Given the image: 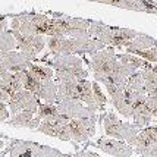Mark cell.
<instances>
[{
  "label": "cell",
  "instance_id": "cell-16",
  "mask_svg": "<svg viewBox=\"0 0 157 157\" xmlns=\"http://www.w3.org/2000/svg\"><path fill=\"white\" fill-rule=\"evenodd\" d=\"M55 104L57 106L59 113L68 116L69 119H72V117L97 116L96 110H93L87 104H84L81 100H76V98H65V100H60V101H56Z\"/></svg>",
  "mask_w": 157,
  "mask_h": 157
},
{
  "label": "cell",
  "instance_id": "cell-29",
  "mask_svg": "<svg viewBox=\"0 0 157 157\" xmlns=\"http://www.w3.org/2000/svg\"><path fill=\"white\" fill-rule=\"evenodd\" d=\"M66 157H101L97 153H91V151L82 150L81 153H75V154H66Z\"/></svg>",
  "mask_w": 157,
  "mask_h": 157
},
{
  "label": "cell",
  "instance_id": "cell-34",
  "mask_svg": "<svg viewBox=\"0 0 157 157\" xmlns=\"http://www.w3.org/2000/svg\"><path fill=\"white\" fill-rule=\"evenodd\" d=\"M153 2H157V0H153Z\"/></svg>",
  "mask_w": 157,
  "mask_h": 157
},
{
  "label": "cell",
  "instance_id": "cell-6",
  "mask_svg": "<svg viewBox=\"0 0 157 157\" xmlns=\"http://www.w3.org/2000/svg\"><path fill=\"white\" fill-rule=\"evenodd\" d=\"M55 18L50 22L47 37L52 35H63V37H75V38H87L90 37L88 27L90 19L81 18H69L60 13H52Z\"/></svg>",
  "mask_w": 157,
  "mask_h": 157
},
{
  "label": "cell",
  "instance_id": "cell-21",
  "mask_svg": "<svg viewBox=\"0 0 157 157\" xmlns=\"http://www.w3.org/2000/svg\"><path fill=\"white\" fill-rule=\"evenodd\" d=\"M141 75L144 78V85H145L147 96L154 97L157 100V74L151 68H145L141 71Z\"/></svg>",
  "mask_w": 157,
  "mask_h": 157
},
{
  "label": "cell",
  "instance_id": "cell-30",
  "mask_svg": "<svg viewBox=\"0 0 157 157\" xmlns=\"http://www.w3.org/2000/svg\"><path fill=\"white\" fill-rule=\"evenodd\" d=\"M6 27H7V21L6 18H3V16H0V37H2V34L6 31Z\"/></svg>",
  "mask_w": 157,
  "mask_h": 157
},
{
  "label": "cell",
  "instance_id": "cell-20",
  "mask_svg": "<svg viewBox=\"0 0 157 157\" xmlns=\"http://www.w3.org/2000/svg\"><path fill=\"white\" fill-rule=\"evenodd\" d=\"M27 71L31 74V75L40 79V81H48V79H55V71L47 66V65H37L34 62H29Z\"/></svg>",
  "mask_w": 157,
  "mask_h": 157
},
{
  "label": "cell",
  "instance_id": "cell-14",
  "mask_svg": "<svg viewBox=\"0 0 157 157\" xmlns=\"http://www.w3.org/2000/svg\"><path fill=\"white\" fill-rule=\"evenodd\" d=\"M87 147H96L98 150L104 151L106 154L113 157H131L134 154V147L125 143L122 140H116L112 137H101L96 143H87Z\"/></svg>",
  "mask_w": 157,
  "mask_h": 157
},
{
  "label": "cell",
  "instance_id": "cell-33",
  "mask_svg": "<svg viewBox=\"0 0 157 157\" xmlns=\"http://www.w3.org/2000/svg\"><path fill=\"white\" fill-rule=\"evenodd\" d=\"M151 69H153V71H154V72L157 74V65H154V66H151Z\"/></svg>",
  "mask_w": 157,
  "mask_h": 157
},
{
  "label": "cell",
  "instance_id": "cell-7",
  "mask_svg": "<svg viewBox=\"0 0 157 157\" xmlns=\"http://www.w3.org/2000/svg\"><path fill=\"white\" fill-rule=\"evenodd\" d=\"M98 121L101 123L106 137L122 140V141H125V143H128L129 145L134 147L137 135H138V132H140V129L134 123L122 122L113 112H106V110H104L103 115L98 116Z\"/></svg>",
  "mask_w": 157,
  "mask_h": 157
},
{
  "label": "cell",
  "instance_id": "cell-8",
  "mask_svg": "<svg viewBox=\"0 0 157 157\" xmlns=\"http://www.w3.org/2000/svg\"><path fill=\"white\" fill-rule=\"evenodd\" d=\"M6 151L9 157H66L59 148L16 138L9 140Z\"/></svg>",
  "mask_w": 157,
  "mask_h": 157
},
{
  "label": "cell",
  "instance_id": "cell-27",
  "mask_svg": "<svg viewBox=\"0 0 157 157\" xmlns=\"http://www.w3.org/2000/svg\"><path fill=\"white\" fill-rule=\"evenodd\" d=\"M145 106H147V109L150 110L151 116L157 119V100L156 98H154V97L147 96L145 97Z\"/></svg>",
  "mask_w": 157,
  "mask_h": 157
},
{
  "label": "cell",
  "instance_id": "cell-11",
  "mask_svg": "<svg viewBox=\"0 0 157 157\" xmlns=\"http://www.w3.org/2000/svg\"><path fill=\"white\" fill-rule=\"evenodd\" d=\"M69 117L65 115H56V116L47 117V119H43L40 122V125L37 126V132H41L44 135L48 137L57 138L60 141H69V143H74L72 137H71V132H69Z\"/></svg>",
  "mask_w": 157,
  "mask_h": 157
},
{
  "label": "cell",
  "instance_id": "cell-3",
  "mask_svg": "<svg viewBox=\"0 0 157 157\" xmlns=\"http://www.w3.org/2000/svg\"><path fill=\"white\" fill-rule=\"evenodd\" d=\"M40 62L55 71L57 81H72L88 76V71L84 68V60L75 55H53V57H41Z\"/></svg>",
  "mask_w": 157,
  "mask_h": 157
},
{
  "label": "cell",
  "instance_id": "cell-12",
  "mask_svg": "<svg viewBox=\"0 0 157 157\" xmlns=\"http://www.w3.org/2000/svg\"><path fill=\"white\" fill-rule=\"evenodd\" d=\"M10 33L13 34L16 40V46L24 55L27 56L29 60L34 62L37 59L38 53L43 52V48L46 47V38L44 35H29L22 34L16 29H10Z\"/></svg>",
  "mask_w": 157,
  "mask_h": 157
},
{
  "label": "cell",
  "instance_id": "cell-10",
  "mask_svg": "<svg viewBox=\"0 0 157 157\" xmlns=\"http://www.w3.org/2000/svg\"><path fill=\"white\" fill-rule=\"evenodd\" d=\"M22 84H24V88L34 93L40 100H44L46 103H56L57 84L53 79L40 81L25 69V71H22Z\"/></svg>",
  "mask_w": 157,
  "mask_h": 157
},
{
  "label": "cell",
  "instance_id": "cell-32",
  "mask_svg": "<svg viewBox=\"0 0 157 157\" xmlns=\"http://www.w3.org/2000/svg\"><path fill=\"white\" fill-rule=\"evenodd\" d=\"M3 147H5V143H3V141H2V140H0V150H2V148H3Z\"/></svg>",
  "mask_w": 157,
  "mask_h": 157
},
{
  "label": "cell",
  "instance_id": "cell-4",
  "mask_svg": "<svg viewBox=\"0 0 157 157\" xmlns=\"http://www.w3.org/2000/svg\"><path fill=\"white\" fill-rule=\"evenodd\" d=\"M88 33L90 37H94L97 40L103 41L106 46H112V47L116 48L126 47V44L140 34L135 29L109 27L103 22H98V21H90Z\"/></svg>",
  "mask_w": 157,
  "mask_h": 157
},
{
  "label": "cell",
  "instance_id": "cell-5",
  "mask_svg": "<svg viewBox=\"0 0 157 157\" xmlns=\"http://www.w3.org/2000/svg\"><path fill=\"white\" fill-rule=\"evenodd\" d=\"M65 98H76L81 100L84 104H87L93 110H98L94 94H93V87L91 81H87V78L82 79H72V81H59L57 82V94H56V101H60Z\"/></svg>",
  "mask_w": 157,
  "mask_h": 157
},
{
  "label": "cell",
  "instance_id": "cell-18",
  "mask_svg": "<svg viewBox=\"0 0 157 157\" xmlns=\"http://www.w3.org/2000/svg\"><path fill=\"white\" fill-rule=\"evenodd\" d=\"M34 115H35L34 112L21 110L12 117L6 119V123L10 125V126H16V128H28V129L35 131L41 121L38 119V116H34Z\"/></svg>",
  "mask_w": 157,
  "mask_h": 157
},
{
  "label": "cell",
  "instance_id": "cell-31",
  "mask_svg": "<svg viewBox=\"0 0 157 157\" xmlns=\"http://www.w3.org/2000/svg\"><path fill=\"white\" fill-rule=\"evenodd\" d=\"M6 154H7V151H6V150H5V151L0 150V157H6Z\"/></svg>",
  "mask_w": 157,
  "mask_h": 157
},
{
  "label": "cell",
  "instance_id": "cell-2",
  "mask_svg": "<svg viewBox=\"0 0 157 157\" xmlns=\"http://www.w3.org/2000/svg\"><path fill=\"white\" fill-rule=\"evenodd\" d=\"M48 50L52 55H93L104 48V43L94 37L75 38V37H63L52 35L46 40Z\"/></svg>",
  "mask_w": 157,
  "mask_h": 157
},
{
  "label": "cell",
  "instance_id": "cell-26",
  "mask_svg": "<svg viewBox=\"0 0 157 157\" xmlns=\"http://www.w3.org/2000/svg\"><path fill=\"white\" fill-rule=\"evenodd\" d=\"M135 55L143 57L144 60L150 62V63H157V46H153V47L145 48V50H140Z\"/></svg>",
  "mask_w": 157,
  "mask_h": 157
},
{
  "label": "cell",
  "instance_id": "cell-19",
  "mask_svg": "<svg viewBox=\"0 0 157 157\" xmlns=\"http://www.w3.org/2000/svg\"><path fill=\"white\" fill-rule=\"evenodd\" d=\"M153 46H157V40L156 38H153L150 35H145V34H140L134 38V40H131L128 44H126V53H132V55H135L137 52L140 50H145V48H150Z\"/></svg>",
  "mask_w": 157,
  "mask_h": 157
},
{
  "label": "cell",
  "instance_id": "cell-25",
  "mask_svg": "<svg viewBox=\"0 0 157 157\" xmlns=\"http://www.w3.org/2000/svg\"><path fill=\"white\" fill-rule=\"evenodd\" d=\"M91 87H93V94H94V100H96L97 106H98V110L104 112L106 110V104H107V97L104 96L101 87L98 85V82L96 79L91 82Z\"/></svg>",
  "mask_w": 157,
  "mask_h": 157
},
{
  "label": "cell",
  "instance_id": "cell-22",
  "mask_svg": "<svg viewBox=\"0 0 157 157\" xmlns=\"http://www.w3.org/2000/svg\"><path fill=\"white\" fill-rule=\"evenodd\" d=\"M117 59L122 62V63H125V65H128L129 68L135 69V71H138L140 68H151V63L147 60H144L143 57H140V56H135L132 55V53H125V55H117Z\"/></svg>",
  "mask_w": 157,
  "mask_h": 157
},
{
  "label": "cell",
  "instance_id": "cell-28",
  "mask_svg": "<svg viewBox=\"0 0 157 157\" xmlns=\"http://www.w3.org/2000/svg\"><path fill=\"white\" fill-rule=\"evenodd\" d=\"M140 157H157V144L154 145H151L148 148H145L143 153H140L138 154Z\"/></svg>",
  "mask_w": 157,
  "mask_h": 157
},
{
  "label": "cell",
  "instance_id": "cell-1",
  "mask_svg": "<svg viewBox=\"0 0 157 157\" xmlns=\"http://www.w3.org/2000/svg\"><path fill=\"white\" fill-rule=\"evenodd\" d=\"M88 65V68L93 72V76L97 82H101L103 85H116V84H125L135 69L129 68L117 59L115 53V47L101 48L91 55V59H82Z\"/></svg>",
  "mask_w": 157,
  "mask_h": 157
},
{
  "label": "cell",
  "instance_id": "cell-13",
  "mask_svg": "<svg viewBox=\"0 0 157 157\" xmlns=\"http://www.w3.org/2000/svg\"><path fill=\"white\" fill-rule=\"evenodd\" d=\"M98 116L93 117H72L69 119V132L72 141L76 143H87L90 138L96 135V125Z\"/></svg>",
  "mask_w": 157,
  "mask_h": 157
},
{
  "label": "cell",
  "instance_id": "cell-9",
  "mask_svg": "<svg viewBox=\"0 0 157 157\" xmlns=\"http://www.w3.org/2000/svg\"><path fill=\"white\" fill-rule=\"evenodd\" d=\"M12 29H16L22 34L29 35H47L52 18L43 13L25 12L19 15H12Z\"/></svg>",
  "mask_w": 157,
  "mask_h": 157
},
{
  "label": "cell",
  "instance_id": "cell-17",
  "mask_svg": "<svg viewBox=\"0 0 157 157\" xmlns=\"http://www.w3.org/2000/svg\"><path fill=\"white\" fill-rule=\"evenodd\" d=\"M29 62L33 60H29L22 52H0V74L25 71Z\"/></svg>",
  "mask_w": 157,
  "mask_h": 157
},
{
  "label": "cell",
  "instance_id": "cell-24",
  "mask_svg": "<svg viewBox=\"0 0 157 157\" xmlns=\"http://www.w3.org/2000/svg\"><path fill=\"white\" fill-rule=\"evenodd\" d=\"M15 48H18L16 40H15L13 34L10 33V29H6L0 37V52H10Z\"/></svg>",
  "mask_w": 157,
  "mask_h": 157
},
{
  "label": "cell",
  "instance_id": "cell-15",
  "mask_svg": "<svg viewBox=\"0 0 157 157\" xmlns=\"http://www.w3.org/2000/svg\"><path fill=\"white\" fill-rule=\"evenodd\" d=\"M7 104L10 109V116L16 115L21 110H29V112L35 113L38 109V104H40V98L34 93H31L29 90L22 88L13 94H10Z\"/></svg>",
  "mask_w": 157,
  "mask_h": 157
},
{
  "label": "cell",
  "instance_id": "cell-23",
  "mask_svg": "<svg viewBox=\"0 0 157 157\" xmlns=\"http://www.w3.org/2000/svg\"><path fill=\"white\" fill-rule=\"evenodd\" d=\"M37 116L40 121L43 119H47V117H52V116H56V115H59V110H57V106H56L55 103H46L44 104H38V109H37Z\"/></svg>",
  "mask_w": 157,
  "mask_h": 157
}]
</instances>
